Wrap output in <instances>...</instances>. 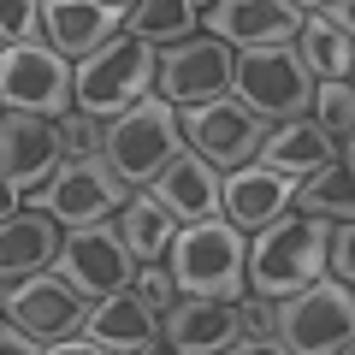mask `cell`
I'll use <instances>...</instances> for the list:
<instances>
[{"mask_svg":"<svg viewBox=\"0 0 355 355\" xmlns=\"http://www.w3.org/2000/svg\"><path fill=\"white\" fill-rule=\"evenodd\" d=\"M326 219L308 214H284L266 231L249 237V261H243V279H249V296H266V302H284V296L308 291L314 279H326Z\"/></svg>","mask_w":355,"mask_h":355,"instance_id":"1","label":"cell"},{"mask_svg":"<svg viewBox=\"0 0 355 355\" xmlns=\"http://www.w3.org/2000/svg\"><path fill=\"white\" fill-rule=\"evenodd\" d=\"M249 237L225 225V219H202V225H178L172 249H166V272H172L178 296H207V302H243L249 279Z\"/></svg>","mask_w":355,"mask_h":355,"instance_id":"2","label":"cell"},{"mask_svg":"<svg viewBox=\"0 0 355 355\" xmlns=\"http://www.w3.org/2000/svg\"><path fill=\"white\" fill-rule=\"evenodd\" d=\"M148 95H154V48H142L125 30L71 65V113L95 119V125H113L119 113H130Z\"/></svg>","mask_w":355,"mask_h":355,"instance_id":"3","label":"cell"},{"mask_svg":"<svg viewBox=\"0 0 355 355\" xmlns=\"http://www.w3.org/2000/svg\"><path fill=\"white\" fill-rule=\"evenodd\" d=\"M184 154V130H178V107H166L160 95L137 101L130 113H119L113 125H101V160L125 190H148L154 178Z\"/></svg>","mask_w":355,"mask_h":355,"instance_id":"4","label":"cell"},{"mask_svg":"<svg viewBox=\"0 0 355 355\" xmlns=\"http://www.w3.org/2000/svg\"><path fill=\"white\" fill-rule=\"evenodd\" d=\"M231 101L249 119H261L266 130H279L308 119L314 77L302 71L296 48H254V53H237V65H231Z\"/></svg>","mask_w":355,"mask_h":355,"instance_id":"5","label":"cell"},{"mask_svg":"<svg viewBox=\"0 0 355 355\" xmlns=\"http://www.w3.org/2000/svg\"><path fill=\"white\" fill-rule=\"evenodd\" d=\"M272 338L291 355H349L355 343V296L338 279H314L308 291L272 308Z\"/></svg>","mask_w":355,"mask_h":355,"instance_id":"6","label":"cell"},{"mask_svg":"<svg viewBox=\"0 0 355 355\" xmlns=\"http://www.w3.org/2000/svg\"><path fill=\"white\" fill-rule=\"evenodd\" d=\"M130 202V190L107 172V160H65L60 172L30 190V214H48L60 231H83V225H107L119 207Z\"/></svg>","mask_w":355,"mask_h":355,"instance_id":"7","label":"cell"},{"mask_svg":"<svg viewBox=\"0 0 355 355\" xmlns=\"http://www.w3.org/2000/svg\"><path fill=\"white\" fill-rule=\"evenodd\" d=\"M0 113L24 119H65L71 113V65L48 48H0Z\"/></svg>","mask_w":355,"mask_h":355,"instance_id":"8","label":"cell"},{"mask_svg":"<svg viewBox=\"0 0 355 355\" xmlns=\"http://www.w3.org/2000/svg\"><path fill=\"white\" fill-rule=\"evenodd\" d=\"M231 65H237V53L225 48V42L214 36H190L178 42V48L154 53V95H160L166 107H207V101H225L231 95Z\"/></svg>","mask_w":355,"mask_h":355,"instance_id":"9","label":"cell"},{"mask_svg":"<svg viewBox=\"0 0 355 355\" xmlns=\"http://www.w3.org/2000/svg\"><path fill=\"white\" fill-rule=\"evenodd\" d=\"M53 272H60V279L71 284L83 302H107V296L130 291L137 261L125 254V243H119L113 219H107V225L65 231V237H60V254H53Z\"/></svg>","mask_w":355,"mask_h":355,"instance_id":"10","label":"cell"},{"mask_svg":"<svg viewBox=\"0 0 355 355\" xmlns=\"http://www.w3.org/2000/svg\"><path fill=\"white\" fill-rule=\"evenodd\" d=\"M178 130H184V148L202 154L214 172L249 166L254 154H261V137H266V125L249 119L231 95L225 101H207V107H184V113H178Z\"/></svg>","mask_w":355,"mask_h":355,"instance_id":"11","label":"cell"},{"mask_svg":"<svg viewBox=\"0 0 355 355\" xmlns=\"http://www.w3.org/2000/svg\"><path fill=\"white\" fill-rule=\"evenodd\" d=\"M0 314H6V326L30 331L36 343H60V338H77V331H83L89 302L60 279V272H36V279L0 291Z\"/></svg>","mask_w":355,"mask_h":355,"instance_id":"12","label":"cell"},{"mask_svg":"<svg viewBox=\"0 0 355 355\" xmlns=\"http://www.w3.org/2000/svg\"><path fill=\"white\" fill-rule=\"evenodd\" d=\"M202 24H207V36L225 42L231 53L296 48L302 6H296V0H219V6H202Z\"/></svg>","mask_w":355,"mask_h":355,"instance_id":"13","label":"cell"},{"mask_svg":"<svg viewBox=\"0 0 355 355\" xmlns=\"http://www.w3.org/2000/svg\"><path fill=\"white\" fill-rule=\"evenodd\" d=\"M60 166H65V130H60V119H24V113L0 119V178H6L18 196L42 190Z\"/></svg>","mask_w":355,"mask_h":355,"instance_id":"14","label":"cell"},{"mask_svg":"<svg viewBox=\"0 0 355 355\" xmlns=\"http://www.w3.org/2000/svg\"><path fill=\"white\" fill-rule=\"evenodd\" d=\"M291 196L296 184L279 172H266V166H237V172H219V219H225L237 237H254V231H266L272 219L291 214Z\"/></svg>","mask_w":355,"mask_h":355,"instance_id":"15","label":"cell"},{"mask_svg":"<svg viewBox=\"0 0 355 355\" xmlns=\"http://www.w3.org/2000/svg\"><path fill=\"white\" fill-rule=\"evenodd\" d=\"M119 30H125V6H113V0H48L42 6V42L65 65L107 48Z\"/></svg>","mask_w":355,"mask_h":355,"instance_id":"16","label":"cell"},{"mask_svg":"<svg viewBox=\"0 0 355 355\" xmlns=\"http://www.w3.org/2000/svg\"><path fill=\"white\" fill-rule=\"evenodd\" d=\"M243 338V314L237 302H207V296H178L160 314V343L184 355H219Z\"/></svg>","mask_w":355,"mask_h":355,"instance_id":"17","label":"cell"},{"mask_svg":"<svg viewBox=\"0 0 355 355\" xmlns=\"http://www.w3.org/2000/svg\"><path fill=\"white\" fill-rule=\"evenodd\" d=\"M148 196L178 219V225H202V219H219V172L202 160V154H178L160 178L148 184Z\"/></svg>","mask_w":355,"mask_h":355,"instance_id":"18","label":"cell"},{"mask_svg":"<svg viewBox=\"0 0 355 355\" xmlns=\"http://www.w3.org/2000/svg\"><path fill=\"white\" fill-rule=\"evenodd\" d=\"M60 237H65V231L53 225L48 214H30V207L12 214V219H0V291L36 279V272H53Z\"/></svg>","mask_w":355,"mask_h":355,"instance_id":"19","label":"cell"},{"mask_svg":"<svg viewBox=\"0 0 355 355\" xmlns=\"http://www.w3.org/2000/svg\"><path fill=\"white\" fill-rule=\"evenodd\" d=\"M77 338L101 343V349H113V355H137V349H148V343L160 338V314L142 308L130 291H119V296H107V302H89Z\"/></svg>","mask_w":355,"mask_h":355,"instance_id":"20","label":"cell"},{"mask_svg":"<svg viewBox=\"0 0 355 355\" xmlns=\"http://www.w3.org/2000/svg\"><path fill=\"white\" fill-rule=\"evenodd\" d=\"M331 160H338V148H331V137L314 125V119H296V125L266 130V137H261V154H254V166L291 178V184L314 178L320 166H331Z\"/></svg>","mask_w":355,"mask_h":355,"instance_id":"21","label":"cell"},{"mask_svg":"<svg viewBox=\"0 0 355 355\" xmlns=\"http://www.w3.org/2000/svg\"><path fill=\"white\" fill-rule=\"evenodd\" d=\"M113 231H119V243H125V254L137 266H160L166 249H172V237H178V219L148 190H130V202L113 214Z\"/></svg>","mask_w":355,"mask_h":355,"instance_id":"22","label":"cell"},{"mask_svg":"<svg viewBox=\"0 0 355 355\" xmlns=\"http://www.w3.org/2000/svg\"><path fill=\"white\" fill-rule=\"evenodd\" d=\"M291 214L326 219V225H349V214H355V166H349V148H338V160H331V166H320L314 178L296 184Z\"/></svg>","mask_w":355,"mask_h":355,"instance_id":"23","label":"cell"},{"mask_svg":"<svg viewBox=\"0 0 355 355\" xmlns=\"http://www.w3.org/2000/svg\"><path fill=\"white\" fill-rule=\"evenodd\" d=\"M196 24H202V6H190V0H137V6H125V36H137L154 53L190 42Z\"/></svg>","mask_w":355,"mask_h":355,"instance_id":"24","label":"cell"},{"mask_svg":"<svg viewBox=\"0 0 355 355\" xmlns=\"http://www.w3.org/2000/svg\"><path fill=\"white\" fill-rule=\"evenodd\" d=\"M296 60H302V71L314 83H349V30L302 18V30H296Z\"/></svg>","mask_w":355,"mask_h":355,"instance_id":"25","label":"cell"},{"mask_svg":"<svg viewBox=\"0 0 355 355\" xmlns=\"http://www.w3.org/2000/svg\"><path fill=\"white\" fill-rule=\"evenodd\" d=\"M308 119L331 137V148H349V130H355V89H349V83H314Z\"/></svg>","mask_w":355,"mask_h":355,"instance_id":"26","label":"cell"},{"mask_svg":"<svg viewBox=\"0 0 355 355\" xmlns=\"http://www.w3.org/2000/svg\"><path fill=\"white\" fill-rule=\"evenodd\" d=\"M0 42H6V48L42 42V6L36 0H0Z\"/></svg>","mask_w":355,"mask_h":355,"instance_id":"27","label":"cell"},{"mask_svg":"<svg viewBox=\"0 0 355 355\" xmlns=\"http://www.w3.org/2000/svg\"><path fill=\"white\" fill-rule=\"evenodd\" d=\"M130 296H137L142 308H154V314H166V308L178 302V291H172V272H166V261H160V266H137V279H130Z\"/></svg>","mask_w":355,"mask_h":355,"instance_id":"28","label":"cell"},{"mask_svg":"<svg viewBox=\"0 0 355 355\" xmlns=\"http://www.w3.org/2000/svg\"><path fill=\"white\" fill-rule=\"evenodd\" d=\"M60 130H65V160H95V154H101V125H95V119L65 113Z\"/></svg>","mask_w":355,"mask_h":355,"instance_id":"29","label":"cell"},{"mask_svg":"<svg viewBox=\"0 0 355 355\" xmlns=\"http://www.w3.org/2000/svg\"><path fill=\"white\" fill-rule=\"evenodd\" d=\"M326 279H338V284L355 279V231L349 225H331V237H326Z\"/></svg>","mask_w":355,"mask_h":355,"instance_id":"30","label":"cell"},{"mask_svg":"<svg viewBox=\"0 0 355 355\" xmlns=\"http://www.w3.org/2000/svg\"><path fill=\"white\" fill-rule=\"evenodd\" d=\"M272 308H279V302H266V296H243V302H237L243 338H272Z\"/></svg>","mask_w":355,"mask_h":355,"instance_id":"31","label":"cell"},{"mask_svg":"<svg viewBox=\"0 0 355 355\" xmlns=\"http://www.w3.org/2000/svg\"><path fill=\"white\" fill-rule=\"evenodd\" d=\"M0 355H48V343H36L18 326H0Z\"/></svg>","mask_w":355,"mask_h":355,"instance_id":"32","label":"cell"},{"mask_svg":"<svg viewBox=\"0 0 355 355\" xmlns=\"http://www.w3.org/2000/svg\"><path fill=\"white\" fill-rule=\"evenodd\" d=\"M219 355H291V349H284L279 338H237L231 349H219Z\"/></svg>","mask_w":355,"mask_h":355,"instance_id":"33","label":"cell"},{"mask_svg":"<svg viewBox=\"0 0 355 355\" xmlns=\"http://www.w3.org/2000/svg\"><path fill=\"white\" fill-rule=\"evenodd\" d=\"M48 355H113V349H101L89 338H60V343H48Z\"/></svg>","mask_w":355,"mask_h":355,"instance_id":"34","label":"cell"},{"mask_svg":"<svg viewBox=\"0 0 355 355\" xmlns=\"http://www.w3.org/2000/svg\"><path fill=\"white\" fill-rule=\"evenodd\" d=\"M12 214H24V196H18L12 184L0 178V219H12Z\"/></svg>","mask_w":355,"mask_h":355,"instance_id":"35","label":"cell"},{"mask_svg":"<svg viewBox=\"0 0 355 355\" xmlns=\"http://www.w3.org/2000/svg\"><path fill=\"white\" fill-rule=\"evenodd\" d=\"M137 355H184V349H172V343H160V338H154L148 349H137Z\"/></svg>","mask_w":355,"mask_h":355,"instance_id":"36","label":"cell"},{"mask_svg":"<svg viewBox=\"0 0 355 355\" xmlns=\"http://www.w3.org/2000/svg\"><path fill=\"white\" fill-rule=\"evenodd\" d=\"M0 326H6V314H0Z\"/></svg>","mask_w":355,"mask_h":355,"instance_id":"37","label":"cell"},{"mask_svg":"<svg viewBox=\"0 0 355 355\" xmlns=\"http://www.w3.org/2000/svg\"><path fill=\"white\" fill-rule=\"evenodd\" d=\"M0 48H6V42H0Z\"/></svg>","mask_w":355,"mask_h":355,"instance_id":"38","label":"cell"},{"mask_svg":"<svg viewBox=\"0 0 355 355\" xmlns=\"http://www.w3.org/2000/svg\"><path fill=\"white\" fill-rule=\"evenodd\" d=\"M0 119H6V113H0Z\"/></svg>","mask_w":355,"mask_h":355,"instance_id":"39","label":"cell"}]
</instances>
